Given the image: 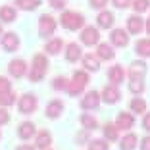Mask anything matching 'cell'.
Here are the masks:
<instances>
[{
	"instance_id": "26",
	"label": "cell",
	"mask_w": 150,
	"mask_h": 150,
	"mask_svg": "<svg viewBox=\"0 0 150 150\" xmlns=\"http://www.w3.org/2000/svg\"><path fill=\"white\" fill-rule=\"evenodd\" d=\"M62 46H64L62 40H60V39H54V40H50V42L46 44V48H44V50H46L50 56H56V54L62 50Z\"/></svg>"
},
{
	"instance_id": "6",
	"label": "cell",
	"mask_w": 150,
	"mask_h": 150,
	"mask_svg": "<svg viewBox=\"0 0 150 150\" xmlns=\"http://www.w3.org/2000/svg\"><path fill=\"white\" fill-rule=\"evenodd\" d=\"M8 71H10V75L16 77V79H19V77H23V75L27 73V64L23 62V60H13V62H10Z\"/></svg>"
},
{
	"instance_id": "32",
	"label": "cell",
	"mask_w": 150,
	"mask_h": 150,
	"mask_svg": "<svg viewBox=\"0 0 150 150\" xmlns=\"http://www.w3.org/2000/svg\"><path fill=\"white\" fill-rule=\"evenodd\" d=\"M129 88H131V93L141 94L142 91H144V85H142L141 79H131V85H129Z\"/></svg>"
},
{
	"instance_id": "7",
	"label": "cell",
	"mask_w": 150,
	"mask_h": 150,
	"mask_svg": "<svg viewBox=\"0 0 150 150\" xmlns=\"http://www.w3.org/2000/svg\"><path fill=\"white\" fill-rule=\"evenodd\" d=\"M102 100L106 104H115L119 100V91L115 85H110V87H104L102 88Z\"/></svg>"
},
{
	"instance_id": "39",
	"label": "cell",
	"mask_w": 150,
	"mask_h": 150,
	"mask_svg": "<svg viewBox=\"0 0 150 150\" xmlns=\"http://www.w3.org/2000/svg\"><path fill=\"white\" fill-rule=\"evenodd\" d=\"M48 4L52 6L54 10H62L66 6V0H48Z\"/></svg>"
},
{
	"instance_id": "14",
	"label": "cell",
	"mask_w": 150,
	"mask_h": 150,
	"mask_svg": "<svg viewBox=\"0 0 150 150\" xmlns=\"http://www.w3.org/2000/svg\"><path fill=\"white\" fill-rule=\"evenodd\" d=\"M64 112V104L60 100H52L46 106V115H48L50 119H56V117H60V114Z\"/></svg>"
},
{
	"instance_id": "46",
	"label": "cell",
	"mask_w": 150,
	"mask_h": 150,
	"mask_svg": "<svg viewBox=\"0 0 150 150\" xmlns=\"http://www.w3.org/2000/svg\"><path fill=\"white\" fill-rule=\"evenodd\" d=\"M0 33H2V27H0Z\"/></svg>"
},
{
	"instance_id": "38",
	"label": "cell",
	"mask_w": 150,
	"mask_h": 150,
	"mask_svg": "<svg viewBox=\"0 0 150 150\" xmlns=\"http://www.w3.org/2000/svg\"><path fill=\"white\" fill-rule=\"evenodd\" d=\"M88 4L93 6V8H96V10H102L108 4V0H88Z\"/></svg>"
},
{
	"instance_id": "23",
	"label": "cell",
	"mask_w": 150,
	"mask_h": 150,
	"mask_svg": "<svg viewBox=\"0 0 150 150\" xmlns=\"http://www.w3.org/2000/svg\"><path fill=\"white\" fill-rule=\"evenodd\" d=\"M16 6H18L19 10L31 12V10H37L40 6V0H16Z\"/></svg>"
},
{
	"instance_id": "9",
	"label": "cell",
	"mask_w": 150,
	"mask_h": 150,
	"mask_svg": "<svg viewBox=\"0 0 150 150\" xmlns=\"http://www.w3.org/2000/svg\"><path fill=\"white\" fill-rule=\"evenodd\" d=\"M2 44H4V48L8 50V52H13V50L19 48V37L16 35V33H6V35L2 37Z\"/></svg>"
},
{
	"instance_id": "25",
	"label": "cell",
	"mask_w": 150,
	"mask_h": 150,
	"mask_svg": "<svg viewBox=\"0 0 150 150\" xmlns=\"http://www.w3.org/2000/svg\"><path fill=\"white\" fill-rule=\"evenodd\" d=\"M0 19L6 21V23L13 21V19H16V10L10 8V6H2V8H0Z\"/></svg>"
},
{
	"instance_id": "45",
	"label": "cell",
	"mask_w": 150,
	"mask_h": 150,
	"mask_svg": "<svg viewBox=\"0 0 150 150\" xmlns=\"http://www.w3.org/2000/svg\"><path fill=\"white\" fill-rule=\"evenodd\" d=\"M146 31L150 33V19H148V23H146Z\"/></svg>"
},
{
	"instance_id": "41",
	"label": "cell",
	"mask_w": 150,
	"mask_h": 150,
	"mask_svg": "<svg viewBox=\"0 0 150 150\" xmlns=\"http://www.w3.org/2000/svg\"><path fill=\"white\" fill-rule=\"evenodd\" d=\"M8 121H10V115H8V112H6V110H2V108H0V125L8 123Z\"/></svg>"
},
{
	"instance_id": "43",
	"label": "cell",
	"mask_w": 150,
	"mask_h": 150,
	"mask_svg": "<svg viewBox=\"0 0 150 150\" xmlns=\"http://www.w3.org/2000/svg\"><path fill=\"white\" fill-rule=\"evenodd\" d=\"M142 127H144L146 131H150V114L144 115V119H142Z\"/></svg>"
},
{
	"instance_id": "1",
	"label": "cell",
	"mask_w": 150,
	"mask_h": 150,
	"mask_svg": "<svg viewBox=\"0 0 150 150\" xmlns=\"http://www.w3.org/2000/svg\"><path fill=\"white\" fill-rule=\"evenodd\" d=\"M46 71H48V60L44 58V54H37V56L33 58L31 69H29V79H31L33 83H37V81H40L44 75H46Z\"/></svg>"
},
{
	"instance_id": "37",
	"label": "cell",
	"mask_w": 150,
	"mask_h": 150,
	"mask_svg": "<svg viewBox=\"0 0 150 150\" xmlns=\"http://www.w3.org/2000/svg\"><path fill=\"white\" fill-rule=\"evenodd\" d=\"M10 91V81L6 77H0V94H4Z\"/></svg>"
},
{
	"instance_id": "42",
	"label": "cell",
	"mask_w": 150,
	"mask_h": 150,
	"mask_svg": "<svg viewBox=\"0 0 150 150\" xmlns=\"http://www.w3.org/2000/svg\"><path fill=\"white\" fill-rule=\"evenodd\" d=\"M141 150H150V137H144L141 142Z\"/></svg>"
},
{
	"instance_id": "10",
	"label": "cell",
	"mask_w": 150,
	"mask_h": 150,
	"mask_svg": "<svg viewBox=\"0 0 150 150\" xmlns=\"http://www.w3.org/2000/svg\"><path fill=\"white\" fill-rule=\"evenodd\" d=\"M110 39H112V42H114L115 46H121V48L129 44V35L123 31V29H114L112 35H110Z\"/></svg>"
},
{
	"instance_id": "35",
	"label": "cell",
	"mask_w": 150,
	"mask_h": 150,
	"mask_svg": "<svg viewBox=\"0 0 150 150\" xmlns=\"http://www.w3.org/2000/svg\"><path fill=\"white\" fill-rule=\"evenodd\" d=\"M73 81H77V83H81V85H87L88 75L85 73V71H75L73 73Z\"/></svg>"
},
{
	"instance_id": "2",
	"label": "cell",
	"mask_w": 150,
	"mask_h": 150,
	"mask_svg": "<svg viewBox=\"0 0 150 150\" xmlns=\"http://www.w3.org/2000/svg\"><path fill=\"white\" fill-rule=\"evenodd\" d=\"M62 27H66L67 31H75V29H81L85 25V18L83 13H75V12H64L62 18H60Z\"/></svg>"
},
{
	"instance_id": "28",
	"label": "cell",
	"mask_w": 150,
	"mask_h": 150,
	"mask_svg": "<svg viewBox=\"0 0 150 150\" xmlns=\"http://www.w3.org/2000/svg\"><path fill=\"white\" fill-rule=\"evenodd\" d=\"M104 137L110 139V141H115V139H117V125L108 123L106 127H104Z\"/></svg>"
},
{
	"instance_id": "44",
	"label": "cell",
	"mask_w": 150,
	"mask_h": 150,
	"mask_svg": "<svg viewBox=\"0 0 150 150\" xmlns=\"http://www.w3.org/2000/svg\"><path fill=\"white\" fill-rule=\"evenodd\" d=\"M18 150H35V148H33V146H29V144H21Z\"/></svg>"
},
{
	"instance_id": "30",
	"label": "cell",
	"mask_w": 150,
	"mask_h": 150,
	"mask_svg": "<svg viewBox=\"0 0 150 150\" xmlns=\"http://www.w3.org/2000/svg\"><path fill=\"white\" fill-rule=\"evenodd\" d=\"M148 6H150V0H135V2H133V8H135V12H137V13L146 12Z\"/></svg>"
},
{
	"instance_id": "3",
	"label": "cell",
	"mask_w": 150,
	"mask_h": 150,
	"mask_svg": "<svg viewBox=\"0 0 150 150\" xmlns=\"http://www.w3.org/2000/svg\"><path fill=\"white\" fill-rule=\"evenodd\" d=\"M54 31H56V19H54L52 16H48V13L40 16V19H39L40 37H50V35H54Z\"/></svg>"
},
{
	"instance_id": "13",
	"label": "cell",
	"mask_w": 150,
	"mask_h": 150,
	"mask_svg": "<svg viewBox=\"0 0 150 150\" xmlns=\"http://www.w3.org/2000/svg\"><path fill=\"white\" fill-rule=\"evenodd\" d=\"M144 73H146V64L144 62L131 64V69H129V77H131V79H142Z\"/></svg>"
},
{
	"instance_id": "11",
	"label": "cell",
	"mask_w": 150,
	"mask_h": 150,
	"mask_svg": "<svg viewBox=\"0 0 150 150\" xmlns=\"http://www.w3.org/2000/svg\"><path fill=\"white\" fill-rule=\"evenodd\" d=\"M142 27H144V23H142V19L139 18L137 13L135 16H131V18L127 19V29L131 35H139V33L142 31Z\"/></svg>"
},
{
	"instance_id": "8",
	"label": "cell",
	"mask_w": 150,
	"mask_h": 150,
	"mask_svg": "<svg viewBox=\"0 0 150 150\" xmlns=\"http://www.w3.org/2000/svg\"><path fill=\"white\" fill-rule=\"evenodd\" d=\"M98 104H100V96H98V93H94V91L87 93L85 98H83V102H81V106H83L85 110H94V108H98Z\"/></svg>"
},
{
	"instance_id": "27",
	"label": "cell",
	"mask_w": 150,
	"mask_h": 150,
	"mask_svg": "<svg viewBox=\"0 0 150 150\" xmlns=\"http://www.w3.org/2000/svg\"><path fill=\"white\" fill-rule=\"evenodd\" d=\"M131 110L137 112V114H142V112L146 110V102L142 100V98H133L131 100Z\"/></svg>"
},
{
	"instance_id": "22",
	"label": "cell",
	"mask_w": 150,
	"mask_h": 150,
	"mask_svg": "<svg viewBox=\"0 0 150 150\" xmlns=\"http://www.w3.org/2000/svg\"><path fill=\"white\" fill-rule=\"evenodd\" d=\"M135 146H137V135H133V133L125 135V137L121 139V142H119V148L121 150H133Z\"/></svg>"
},
{
	"instance_id": "21",
	"label": "cell",
	"mask_w": 150,
	"mask_h": 150,
	"mask_svg": "<svg viewBox=\"0 0 150 150\" xmlns=\"http://www.w3.org/2000/svg\"><path fill=\"white\" fill-rule=\"evenodd\" d=\"M114 56H115V52L112 50L110 44H106V42L98 44V58H102V60H114Z\"/></svg>"
},
{
	"instance_id": "33",
	"label": "cell",
	"mask_w": 150,
	"mask_h": 150,
	"mask_svg": "<svg viewBox=\"0 0 150 150\" xmlns=\"http://www.w3.org/2000/svg\"><path fill=\"white\" fill-rule=\"evenodd\" d=\"M13 100H16V96L10 91L4 94H0V106H10V104H13Z\"/></svg>"
},
{
	"instance_id": "15",
	"label": "cell",
	"mask_w": 150,
	"mask_h": 150,
	"mask_svg": "<svg viewBox=\"0 0 150 150\" xmlns=\"http://www.w3.org/2000/svg\"><path fill=\"white\" fill-rule=\"evenodd\" d=\"M66 58H67V62H77L79 58H83V54H81V46H79V44H75V42H69V44H67Z\"/></svg>"
},
{
	"instance_id": "24",
	"label": "cell",
	"mask_w": 150,
	"mask_h": 150,
	"mask_svg": "<svg viewBox=\"0 0 150 150\" xmlns=\"http://www.w3.org/2000/svg\"><path fill=\"white\" fill-rule=\"evenodd\" d=\"M83 66L85 69H91V71H98V58L93 56V54H85L83 56Z\"/></svg>"
},
{
	"instance_id": "36",
	"label": "cell",
	"mask_w": 150,
	"mask_h": 150,
	"mask_svg": "<svg viewBox=\"0 0 150 150\" xmlns=\"http://www.w3.org/2000/svg\"><path fill=\"white\" fill-rule=\"evenodd\" d=\"M54 88H56V91H64V88H67V79H66V77H56V79H54Z\"/></svg>"
},
{
	"instance_id": "18",
	"label": "cell",
	"mask_w": 150,
	"mask_h": 150,
	"mask_svg": "<svg viewBox=\"0 0 150 150\" xmlns=\"http://www.w3.org/2000/svg\"><path fill=\"white\" fill-rule=\"evenodd\" d=\"M108 77H110V81L114 85H119L121 81H123L125 73H123V69H121V66H114V67H110V71H108Z\"/></svg>"
},
{
	"instance_id": "20",
	"label": "cell",
	"mask_w": 150,
	"mask_h": 150,
	"mask_svg": "<svg viewBox=\"0 0 150 150\" xmlns=\"http://www.w3.org/2000/svg\"><path fill=\"white\" fill-rule=\"evenodd\" d=\"M135 52H137L139 56H142V58H150V39L139 40L137 46H135Z\"/></svg>"
},
{
	"instance_id": "5",
	"label": "cell",
	"mask_w": 150,
	"mask_h": 150,
	"mask_svg": "<svg viewBox=\"0 0 150 150\" xmlns=\"http://www.w3.org/2000/svg\"><path fill=\"white\" fill-rule=\"evenodd\" d=\"M98 40H100V35H98L96 27H85L81 33V42L87 46H93V44H98Z\"/></svg>"
},
{
	"instance_id": "12",
	"label": "cell",
	"mask_w": 150,
	"mask_h": 150,
	"mask_svg": "<svg viewBox=\"0 0 150 150\" xmlns=\"http://www.w3.org/2000/svg\"><path fill=\"white\" fill-rule=\"evenodd\" d=\"M133 115L127 114V112H121V114L117 115V121H115V125H117V129H123V131H129V129L133 127Z\"/></svg>"
},
{
	"instance_id": "17",
	"label": "cell",
	"mask_w": 150,
	"mask_h": 150,
	"mask_svg": "<svg viewBox=\"0 0 150 150\" xmlns=\"http://www.w3.org/2000/svg\"><path fill=\"white\" fill-rule=\"evenodd\" d=\"M50 144H52V135L48 131H40L37 135V148L44 150V148H48Z\"/></svg>"
},
{
	"instance_id": "31",
	"label": "cell",
	"mask_w": 150,
	"mask_h": 150,
	"mask_svg": "<svg viewBox=\"0 0 150 150\" xmlns=\"http://www.w3.org/2000/svg\"><path fill=\"white\" fill-rule=\"evenodd\" d=\"M85 88V85H81V83H77V81H71L69 85H67V93L71 94V96H75V94H79L81 91Z\"/></svg>"
},
{
	"instance_id": "4",
	"label": "cell",
	"mask_w": 150,
	"mask_h": 150,
	"mask_svg": "<svg viewBox=\"0 0 150 150\" xmlns=\"http://www.w3.org/2000/svg\"><path fill=\"white\" fill-rule=\"evenodd\" d=\"M37 110V96L35 94H23L19 100V112L21 114H33Z\"/></svg>"
},
{
	"instance_id": "19",
	"label": "cell",
	"mask_w": 150,
	"mask_h": 150,
	"mask_svg": "<svg viewBox=\"0 0 150 150\" xmlns=\"http://www.w3.org/2000/svg\"><path fill=\"white\" fill-rule=\"evenodd\" d=\"M19 137L23 139V141H29V139L35 135V125L33 123H29V121H25V123H21L19 125Z\"/></svg>"
},
{
	"instance_id": "40",
	"label": "cell",
	"mask_w": 150,
	"mask_h": 150,
	"mask_svg": "<svg viewBox=\"0 0 150 150\" xmlns=\"http://www.w3.org/2000/svg\"><path fill=\"white\" fill-rule=\"evenodd\" d=\"M112 2H114V6H115V8H119V10L127 8V6L131 4V0H112Z\"/></svg>"
},
{
	"instance_id": "29",
	"label": "cell",
	"mask_w": 150,
	"mask_h": 150,
	"mask_svg": "<svg viewBox=\"0 0 150 150\" xmlns=\"http://www.w3.org/2000/svg\"><path fill=\"white\" fill-rule=\"evenodd\" d=\"M81 123H83V125H85V127H87V129H96V127H98L96 119H94L93 115H88V114L81 115Z\"/></svg>"
},
{
	"instance_id": "16",
	"label": "cell",
	"mask_w": 150,
	"mask_h": 150,
	"mask_svg": "<svg viewBox=\"0 0 150 150\" xmlns=\"http://www.w3.org/2000/svg\"><path fill=\"white\" fill-rule=\"evenodd\" d=\"M98 27H102V29H110L112 25H114V13L112 12H100L98 13Z\"/></svg>"
},
{
	"instance_id": "34",
	"label": "cell",
	"mask_w": 150,
	"mask_h": 150,
	"mask_svg": "<svg viewBox=\"0 0 150 150\" xmlns=\"http://www.w3.org/2000/svg\"><path fill=\"white\" fill-rule=\"evenodd\" d=\"M88 150H108V142H104V141H91Z\"/></svg>"
}]
</instances>
